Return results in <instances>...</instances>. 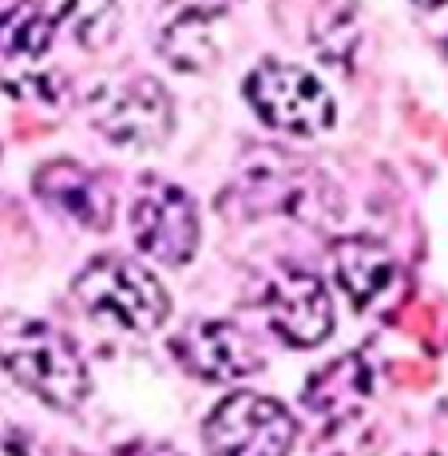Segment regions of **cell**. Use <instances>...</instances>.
Instances as JSON below:
<instances>
[{"instance_id":"obj_12","label":"cell","mask_w":448,"mask_h":456,"mask_svg":"<svg viewBox=\"0 0 448 456\" xmlns=\"http://www.w3.org/2000/svg\"><path fill=\"white\" fill-rule=\"evenodd\" d=\"M56 44V28L37 0H0V56L44 60Z\"/></svg>"},{"instance_id":"obj_8","label":"cell","mask_w":448,"mask_h":456,"mask_svg":"<svg viewBox=\"0 0 448 456\" xmlns=\"http://www.w3.org/2000/svg\"><path fill=\"white\" fill-rule=\"evenodd\" d=\"M171 354L191 377L210 385H231L262 370V354L231 322H191L171 338Z\"/></svg>"},{"instance_id":"obj_9","label":"cell","mask_w":448,"mask_h":456,"mask_svg":"<svg viewBox=\"0 0 448 456\" xmlns=\"http://www.w3.org/2000/svg\"><path fill=\"white\" fill-rule=\"evenodd\" d=\"M32 195L44 207L80 223L84 231H108L111 218H116V199H111V187L103 183V175L87 171L76 159L40 163L37 175H32Z\"/></svg>"},{"instance_id":"obj_15","label":"cell","mask_w":448,"mask_h":456,"mask_svg":"<svg viewBox=\"0 0 448 456\" xmlns=\"http://www.w3.org/2000/svg\"><path fill=\"white\" fill-rule=\"evenodd\" d=\"M0 456H52V452L32 428L0 417Z\"/></svg>"},{"instance_id":"obj_16","label":"cell","mask_w":448,"mask_h":456,"mask_svg":"<svg viewBox=\"0 0 448 456\" xmlns=\"http://www.w3.org/2000/svg\"><path fill=\"white\" fill-rule=\"evenodd\" d=\"M239 4V0H167V12L171 16H191V20H210L215 24L223 12H231V8Z\"/></svg>"},{"instance_id":"obj_7","label":"cell","mask_w":448,"mask_h":456,"mask_svg":"<svg viewBox=\"0 0 448 456\" xmlns=\"http://www.w3.org/2000/svg\"><path fill=\"white\" fill-rule=\"evenodd\" d=\"M262 318L289 349H314L333 333V302L318 274L286 270L262 290Z\"/></svg>"},{"instance_id":"obj_4","label":"cell","mask_w":448,"mask_h":456,"mask_svg":"<svg viewBox=\"0 0 448 456\" xmlns=\"http://www.w3.org/2000/svg\"><path fill=\"white\" fill-rule=\"evenodd\" d=\"M242 95L262 124L286 131V135L314 139L338 119L330 87L310 68L289 64V60H262L258 68H250Z\"/></svg>"},{"instance_id":"obj_6","label":"cell","mask_w":448,"mask_h":456,"mask_svg":"<svg viewBox=\"0 0 448 456\" xmlns=\"http://www.w3.org/2000/svg\"><path fill=\"white\" fill-rule=\"evenodd\" d=\"M210 456H289L297 444V420L289 409L262 393H231L203 420Z\"/></svg>"},{"instance_id":"obj_5","label":"cell","mask_w":448,"mask_h":456,"mask_svg":"<svg viewBox=\"0 0 448 456\" xmlns=\"http://www.w3.org/2000/svg\"><path fill=\"white\" fill-rule=\"evenodd\" d=\"M127 231L139 254H147L159 266H187L199 250V207L183 187L147 175L131 195Z\"/></svg>"},{"instance_id":"obj_14","label":"cell","mask_w":448,"mask_h":456,"mask_svg":"<svg viewBox=\"0 0 448 456\" xmlns=\"http://www.w3.org/2000/svg\"><path fill=\"white\" fill-rule=\"evenodd\" d=\"M310 40L318 56L333 68H349L362 44L357 24V0H318V12L310 20Z\"/></svg>"},{"instance_id":"obj_1","label":"cell","mask_w":448,"mask_h":456,"mask_svg":"<svg viewBox=\"0 0 448 456\" xmlns=\"http://www.w3.org/2000/svg\"><path fill=\"white\" fill-rule=\"evenodd\" d=\"M0 365L20 389H29L56 413H72L92 393L84 354L64 330L29 314L0 318Z\"/></svg>"},{"instance_id":"obj_13","label":"cell","mask_w":448,"mask_h":456,"mask_svg":"<svg viewBox=\"0 0 448 456\" xmlns=\"http://www.w3.org/2000/svg\"><path fill=\"white\" fill-rule=\"evenodd\" d=\"M215 24L210 20H191V16H171L159 28V60L175 68V72H210L218 64V44L210 37Z\"/></svg>"},{"instance_id":"obj_2","label":"cell","mask_w":448,"mask_h":456,"mask_svg":"<svg viewBox=\"0 0 448 456\" xmlns=\"http://www.w3.org/2000/svg\"><path fill=\"white\" fill-rule=\"evenodd\" d=\"M76 305L95 322H108L123 333L151 338L171 318V294L143 262L127 254H100L76 274Z\"/></svg>"},{"instance_id":"obj_10","label":"cell","mask_w":448,"mask_h":456,"mask_svg":"<svg viewBox=\"0 0 448 456\" xmlns=\"http://www.w3.org/2000/svg\"><path fill=\"white\" fill-rule=\"evenodd\" d=\"M330 270L354 310H373L397 282V262L377 239H338L330 247Z\"/></svg>"},{"instance_id":"obj_18","label":"cell","mask_w":448,"mask_h":456,"mask_svg":"<svg viewBox=\"0 0 448 456\" xmlns=\"http://www.w3.org/2000/svg\"><path fill=\"white\" fill-rule=\"evenodd\" d=\"M444 52H448V37H444Z\"/></svg>"},{"instance_id":"obj_17","label":"cell","mask_w":448,"mask_h":456,"mask_svg":"<svg viewBox=\"0 0 448 456\" xmlns=\"http://www.w3.org/2000/svg\"><path fill=\"white\" fill-rule=\"evenodd\" d=\"M412 4H420V8H441L444 0H412Z\"/></svg>"},{"instance_id":"obj_3","label":"cell","mask_w":448,"mask_h":456,"mask_svg":"<svg viewBox=\"0 0 448 456\" xmlns=\"http://www.w3.org/2000/svg\"><path fill=\"white\" fill-rule=\"evenodd\" d=\"M87 119L116 147L155 151L175 131V100L155 76H119L87 92Z\"/></svg>"},{"instance_id":"obj_11","label":"cell","mask_w":448,"mask_h":456,"mask_svg":"<svg viewBox=\"0 0 448 456\" xmlns=\"http://www.w3.org/2000/svg\"><path fill=\"white\" fill-rule=\"evenodd\" d=\"M52 20L56 37L64 32L76 48L103 52L119 37V4L116 0H37Z\"/></svg>"}]
</instances>
